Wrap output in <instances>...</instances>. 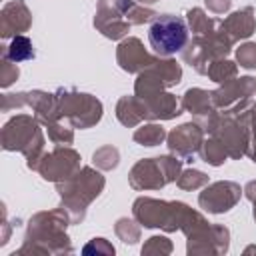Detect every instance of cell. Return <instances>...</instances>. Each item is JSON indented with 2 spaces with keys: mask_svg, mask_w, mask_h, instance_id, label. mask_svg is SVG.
I'll use <instances>...</instances> for the list:
<instances>
[{
  "mask_svg": "<svg viewBox=\"0 0 256 256\" xmlns=\"http://www.w3.org/2000/svg\"><path fill=\"white\" fill-rule=\"evenodd\" d=\"M148 38H150V46L158 54L170 56V54H176L178 50H182V46L186 44L188 28L182 18L164 14L152 22V26L148 30Z\"/></svg>",
  "mask_w": 256,
  "mask_h": 256,
  "instance_id": "obj_1",
  "label": "cell"
},
{
  "mask_svg": "<svg viewBox=\"0 0 256 256\" xmlns=\"http://www.w3.org/2000/svg\"><path fill=\"white\" fill-rule=\"evenodd\" d=\"M8 56H10L12 60H26V58H30V56H32V46H30V40H28V38L18 36V38L12 42Z\"/></svg>",
  "mask_w": 256,
  "mask_h": 256,
  "instance_id": "obj_2",
  "label": "cell"
}]
</instances>
